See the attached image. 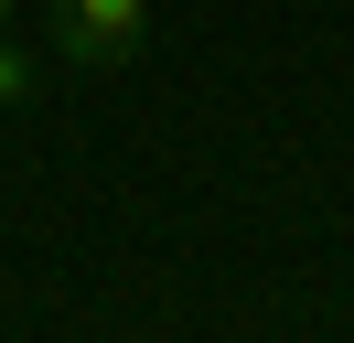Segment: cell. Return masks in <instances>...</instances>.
<instances>
[{
	"instance_id": "1",
	"label": "cell",
	"mask_w": 354,
	"mask_h": 343,
	"mask_svg": "<svg viewBox=\"0 0 354 343\" xmlns=\"http://www.w3.org/2000/svg\"><path fill=\"white\" fill-rule=\"evenodd\" d=\"M44 33L75 75H118L151 33V0H44Z\"/></svg>"
},
{
	"instance_id": "2",
	"label": "cell",
	"mask_w": 354,
	"mask_h": 343,
	"mask_svg": "<svg viewBox=\"0 0 354 343\" xmlns=\"http://www.w3.org/2000/svg\"><path fill=\"white\" fill-rule=\"evenodd\" d=\"M32 97H44V64H32V54H22L11 33H0V118H22Z\"/></svg>"
},
{
	"instance_id": "3",
	"label": "cell",
	"mask_w": 354,
	"mask_h": 343,
	"mask_svg": "<svg viewBox=\"0 0 354 343\" xmlns=\"http://www.w3.org/2000/svg\"><path fill=\"white\" fill-rule=\"evenodd\" d=\"M11 11H22V0H0V33H11Z\"/></svg>"
},
{
	"instance_id": "4",
	"label": "cell",
	"mask_w": 354,
	"mask_h": 343,
	"mask_svg": "<svg viewBox=\"0 0 354 343\" xmlns=\"http://www.w3.org/2000/svg\"><path fill=\"white\" fill-rule=\"evenodd\" d=\"M344 343H354V333H344Z\"/></svg>"
}]
</instances>
